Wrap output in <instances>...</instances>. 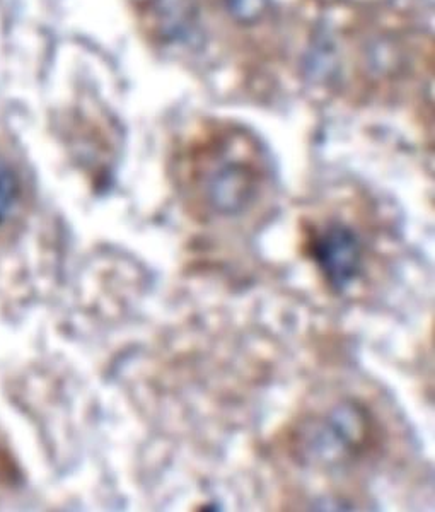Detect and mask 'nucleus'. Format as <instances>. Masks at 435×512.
Segmentation results:
<instances>
[{"mask_svg": "<svg viewBox=\"0 0 435 512\" xmlns=\"http://www.w3.org/2000/svg\"><path fill=\"white\" fill-rule=\"evenodd\" d=\"M308 253L326 284L335 291H347L364 270V245L354 227L330 221L309 234Z\"/></svg>", "mask_w": 435, "mask_h": 512, "instance_id": "f03ea898", "label": "nucleus"}, {"mask_svg": "<svg viewBox=\"0 0 435 512\" xmlns=\"http://www.w3.org/2000/svg\"><path fill=\"white\" fill-rule=\"evenodd\" d=\"M145 28L157 41H185L195 28L193 0H135Z\"/></svg>", "mask_w": 435, "mask_h": 512, "instance_id": "39448f33", "label": "nucleus"}, {"mask_svg": "<svg viewBox=\"0 0 435 512\" xmlns=\"http://www.w3.org/2000/svg\"><path fill=\"white\" fill-rule=\"evenodd\" d=\"M267 181V163L255 140L246 134L210 135L190 152L188 185L203 207L217 216L243 214Z\"/></svg>", "mask_w": 435, "mask_h": 512, "instance_id": "f257e3e1", "label": "nucleus"}, {"mask_svg": "<svg viewBox=\"0 0 435 512\" xmlns=\"http://www.w3.org/2000/svg\"><path fill=\"white\" fill-rule=\"evenodd\" d=\"M369 415L352 403H343L314 425L308 453L325 461L350 460L369 444Z\"/></svg>", "mask_w": 435, "mask_h": 512, "instance_id": "7ed1b4c3", "label": "nucleus"}, {"mask_svg": "<svg viewBox=\"0 0 435 512\" xmlns=\"http://www.w3.org/2000/svg\"><path fill=\"white\" fill-rule=\"evenodd\" d=\"M29 205V183L23 164L0 140V234L23 224Z\"/></svg>", "mask_w": 435, "mask_h": 512, "instance_id": "20e7f679", "label": "nucleus"}]
</instances>
